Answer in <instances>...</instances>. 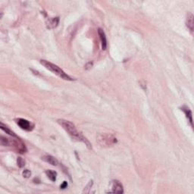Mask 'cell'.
Segmentation results:
<instances>
[{
    "mask_svg": "<svg viewBox=\"0 0 194 194\" xmlns=\"http://www.w3.org/2000/svg\"><path fill=\"white\" fill-rule=\"evenodd\" d=\"M57 121L58 123L62 127L63 129L68 133V135L71 137V139L77 141V142H84L89 149H91V145L89 141L86 139L81 133H80L78 130H77L76 127L74 124L71 123V121L64 119H59Z\"/></svg>",
    "mask_w": 194,
    "mask_h": 194,
    "instance_id": "obj_1",
    "label": "cell"
},
{
    "mask_svg": "<svg viewBox=\"0 0 194 194\" xmlns=\"http://www.w3.org/2000/svg\"><path fill=\"white\" fill-rule=\"evenodd\" d=\"M40 64H43L45 68L48 69L49 71H52V73L55 74V75H57L58 77H61L63 80H73L74 79H72L69 75H68L67 74L63 71L62 69H61L59 66H57L56 64H52V63L49 62L47 60H40Z\"/></svg>",
    "mask_w": 194,
    "mask_h": 194,
    "instance_id": "obj_2",
    "label": "cell"
},
{
    "mask_svg": "<svg viewBox=\"0 0 194 194\" xmlns=\"http://www.w3.org/2000/svg\"><path fill=\"white\" fill-rule=\"evenodd\" d=\"M110 193H123V185L118 180H114L112 183V191H109Z\"/></svg>",
    "mask_w": 194,
    "mask_h": 194,
    "instance_id": "obj_3",
    "label": "cell"
},
{
    "mask_svg": "<svg viewBox=\"0 0 194 194\" xmlns=\"http://www.w3.org/2000/svg\"><path fill=\"white\" fill-rule=\"evenodd\" d=\"M17 123H18V126L24 130H27V131H30V130H32L33 127H34L30 123V121L26 119H24V118H19L17 121Z\"/></svg>",
    "mask_w": 194,
    "mask_h": 194,
    "instance_id": "obj_4",
    "label": "cell"
},
{
    "mask_svg": "<svg viewBox=\"0 0 194 194\" xmlns=\"http://www.w3.org/2000/svg\"><path fill=\"white\" fill-rule=\"evenodd\" d=\"M193 14L192 13H189L187 16V20H186V24H187V28L190 30L191 33H193Z\"/></svg>",
    "mask_w": 194,
    "mask_h": 194,
    "instance_id": "obj_5",
    "label": "cell"
},
{
    "mask_svg": "<svg viewBox=\"0 0 194 194\" xmlns=\"http://www.w3.org/2000/svg\"><path fill=\"white\" fill-rule=\"evenodd\" d=\"M98 34L99 36H100V40H101V43H102V49L103 50H105L107 47V40H106V37H105V32H104L102 28H99Z\"/></svg>",
    "mask_w": 194,
    "mask_h": 194,
    "instance_id": "obj_6",
    "label": "cell"
},
{
    "mask_svg": "<svg viewBox=\"0 0 194 194\" xmlns=\"http://www.w3.org/2000/svg\"><path fill=\"white\" fill-rule=\"evenodd\" d=\"M59 23V17H56V18H49L47 21V27L49 29H52L55 28L58 26Z\"/></svg>",
    "mask_w": 194,
    "mask_h": 194,
    "instance_id": "obj_7",
    "label": "cell"
},
{
    "mask_svg": "<svg viewBox=\"0 0 194 194\" xmlns=\"http://www.w3.org/2000/svg\"><path fill=\"white\" fill-rule=\"evenodd\" d=\"M42 159H43L44 162H47L49 164L52 165L53 166H56L59 164V162L55 157L52 156V155H45V156L42 157Z\"/></svg>",
    "mask_w": 194,
    "mask_h": 194,
    "instance_id": "obj_8",
    "label": "cell"
},
{
    "mask_svg": "<svg viewBox=\"0 0 194 194\" xmlns=\"http://www.w3.org/2000/svg\"><path fill=\"white\" fill-rule=\"evenodd\" d=\"M181 110H183L184 112L186 115V117L187 118L188 121H190V123L191 126L193 127V118H192V112H191L190 109L187 108V106H183L181 108Z\"/></svg>",
    "mask_w": 194,
    "mask_h": 194,
    "instance_id": "obj_9",
    "label": "cell"
},
{
    "mask_svg": "<svg viewBox=\"0 0 194 194\" xmlns=\"http://www.w3.org/2000/svg\"><path fill=\"white\" fill-rule=\"evenodd\" d=\"M46 174H47V177H48L49 180H51L53 182L56 180V178H57V173H56V171L48 170V171H46Z\"/></svg>",
    "mask_w": 194,
    "mask_h": 194,
    "instance_id": "obj_10",
    "label": "cell"
},
{
    "mask_svg": "<svg viewBox=\"0 0 194 194\" xmlns=\"http://www.w3.org/2000/svg\"><path fill=\"white\" fill-rule=\"evenodd\" d=\"M0 127H1V129H2V130H4V131L6 132V134H9V135L12 136V137H17V136L15 135V134H14V132H13L12 130H10V129H9V127H6L5 125H4L3 123L0 124Z\"/></svg>",
    "mask_w": 194,
    "mask_h": 194,
    "instance_id": "obj_11",
    "label": "cell"
},
{
    "mask_svg": "<svg viewBox=\"0 0 194 194\" xmlns=\"http://www.w3.org/2000/svg\"><path fill=\"white\" fill-rule=\"evenodd\" d=\"M0 143L3 146H8L10 145V141H9V139L6 138V137H0Z\"/></svg>",
    "mask_w": 194,
    "mask_h": 194,
    "instance_id": "obj_12",
    "label": "cell"
},
{
    "mask_svg": "<svg viewBox=\"0 0 194 194\" xmlns=\"http://www.w3.org/2000/svg\"><path fill=\"white\" fill-rule=\"evenodd\" d=\"M17 163H18V165L20 168H23L25 165V161L23 158L21 157H18V159H17Z\"/></svg>",
    "mask_w": 194,
    "mask_h": 194,
    "instance_id": "obj_13",
    "label": "cell"
},
{
    "mask_svg": "<svg viewBox=\"0 0 194 194\" xmlns=\"http://www.w3.org/2000/svg\"><path fill=\"white\" fill-rule=\"evenodd\" d=\"M93 180H90V181H89V183L87 184V187H86L85 188H84V192H83V193H89V190H90V188H91V187L93 186Z\"/></svg>",
    "mask_w": 194,
    "mask_h": 194,
    "instance_id": "obj_14",
    "label": "cell"
},
{
    "mask_svg": "<svg viewBox=\"0 0 194 194\" xmlns=\"http://www.w3.org/2000/svg\"><path fill=\"white\" fill-rule=\"evenodd\" d=\"M30 175H31V172H30V170H28V169L24 170V171H23V176L24 177V178H30Z\"/></svg>",
    "mask_w": 194,
    "mask_h": 194,
    "instance_id": "obj_15",
    "label": "cell"
},
{
    "mask_svg": "<svg viewBox=\"0 0 194 194\" xmlns=\"http://www.w3.org/2000/svg\"><path fill=\"white\" fill-rule=\"evenodd\" d=\"M67 187H68V183H67L66 181L63 182L62 184H61V186H60V188L63 189V190L65 188H67Z\"/></svg>",
    "mask_w": 194,
    "mask_h": 194,
    "instance_id": "obj_16",
    "label": "cell"
}]
</instances>
